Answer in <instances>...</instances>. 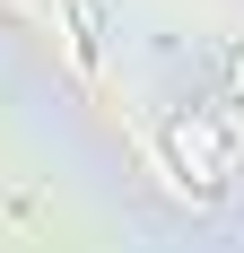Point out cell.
I'll use <instances>...</instances> for the list:
<instances>
[{"label": "cell", "mask_w": 244, "mask_h": 253, "mask_svg": "<svg viewBox=\"0 0 244 253\" xmlns=\"http://www.w3.org/2000/svg\"><path fill=\"white\" fill-rule=\"evenodd\" d=\"M70 44H79V70L105 61V35H96V0H70Z\"/></svg>", "instance_id": "cell-1"}]
</instances>
